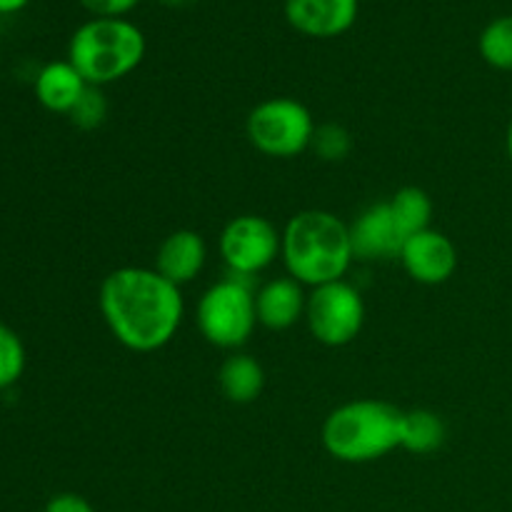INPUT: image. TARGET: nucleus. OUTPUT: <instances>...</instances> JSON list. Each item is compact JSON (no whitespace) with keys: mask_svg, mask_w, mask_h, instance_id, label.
<instances>
[{"mask_svg":"<svg viewBox=\"0 0 512 512\" xmlns=\"http://www.w3.org/2000/svg\"><path fill=\"white\" fill-rule=\"evenodd\" d=\"M105 325L123 348L155 353L170 345L185 318L183 290L155 268L125 265L103 278L98 293Z\"/></svg>","mask_w":512,"mask_h":512,"instance_id":"1","label":"nucleus"},{"mask_svg":"<svg viewBox=\"0 0 512 512\" xmlns=\"http://www.w3.org/2000/svg\"><path fill=\"white\" fill-rule=\"evenodd\" d=\"M280 258L290 278L308 288L345 280L355 260L350 225L330 210H303L283 228Z\"/></svg>","mask_w":512,"mask_h":512,"instance_id":"2","label":"nucleus"},{"mask_svg":"<svg viewBox=\"0 0 512 512\" xmlns=\"http://www.w3.org/2000/svg\"><path fill=\"white\" fill-rule=\"evenodd\" d=\"M403 413L385 400H350L330 410L320 428V443L340 463H373L400 448Z\"/></svg>","mask_w":512,"mask_h":512,"instance_id":"3","label":"nucleus"},{"mask_svg":"<svg viewBox=\"0 0 512 512\" xmlns=\"http://www.w3.org/2000/svg\"><path fill=\"white\" fill-rule=\"evenodd\" d=\"M145 50L143 30L128 18H90L70 38L68 60L88 85L103 88L138 70Z\"/></svg>","mask_w":512,"mask_h":512,"instance_id":"4","label":"nucleus"},{"mask_svg":"<svg viewBox=\"0 0 512 512\" xmlns=\"http://www.w3.org/2000/svg\"><path fill=\"white\" fill-rule=\"evenodd\" d=\"M195 323L200 335L220 350H240L255 333V288L250 278L228 273L198 300Z\"/></svg>","mask_w":512,"mask_h":512,"instance_id":"5","label":"nucleus"},{"mask_svg":"<svg viewBox=\"0 0 512 512\" xmlns=\"http://www.w3.org/2000/svg\"><path fill=\"white\" fill-rule=\"evenodd\" d=\"M315 118L300 100L268 98L255 105L245 123L250 145L268 158H295L310 150Z\"/></svg>","mask_w":512,"mask_h":512,"instance_id":"6","label":"nucleus"},{"mask_svg":"<svg viewBox=\"0 0 512 512\" xmlns=\"http://www.w3.org/2000/svg\"><path fill=\"white\" fill-rule=\"evenodd\" d=\"M305 323L310 335L325 348L350 345L365 325V300L348 280L310 288L305 305Z\"/></svg>","mask_w":512,"mask_h":512,"instance_id":"7","label":"nucleus"},{"mask_svg":"<svg viewBox=\"0 0 512 512\" xmlns=\"http://www.w3.org/2000/svg\"><path fill=\"white\" fill-rule=\"evenodd\" d=\"M218 245L228 273L253 280L280 258L283 233L263 215H238L225 225Z\"/></svg>","mask_w":512,"mask_h":512,"instance_id":"8","label":"nucleus"},{"mask_svg":"<svg viewBox=\"0 0 512 512\" xmlns=\"http://www.w3.org/2000/svg\"><path fill=\"white\" fill-rule=\"evenodd\" d=\"M398 260L415 283L443 285L458 270V248L448 235L428 228L405 240Z\"/></svg>","mask_w":512,"mask_h":512,"instance_id":"9","label":"nucleus"},{"mask_svg":"<svg viewBox=\"0 0 512 512\" xmlns=\"http://www.w3.org/2000/svg\"><path fill=\"white\" fill-rule=\"evenodd\" d=\"M360 13V0H285L290 28L308 38L328 40L348 33Z\"/></svg>","mask_w":512,"mask_h":512,"instance_id":"10","label":"nucleus"},{"mask_svg":"<svg viewBox=\"0 0 512 512\" xmlns=\"http://www.w3.org/2000/svg\"><path fill=\"white\" fill-rule=\"evenodd\" d=\"M350 225V243L355 260H393L400 255L405 238L395 225L388 203H373Z\"/></svg>","mask_w":512,"mask_h":512,"instance_id":"11","label":"nucleus"},{"mask_svg":"<svg viewBox=\"0 0 512 512\" xmlns=\"http://www.w3.org/2000/svg\"><path fill=\"white\" fill-rule=\"evenodd\" d=\"M205 263H208V245H205V238L188 228L173 230L158 245V253H155V270L165 280L178 285V288L193 283L203 273Z\"/></svg>","mask_w":512,"mask_h":512,"instance_id":"12","label":"nucleus"},{"mask_svg":"<svg viewBox=\"0 0 512 512\" xmlns=\"http://www.w3.org/2000/svg\"><path fill=\"white\" fill-rule=\"evenodd\" d=\"M305 305H308V293L305 285L285 275V278H273L255 290V315L258 325L268 330H288L298 320L305 318Z\"/></svg>","mask_w":512,"mask_h":512,"instance_id":"13","label":"nucleus"},{"mask_svg":"<svg viewBox=\"0 0 512 512\" xmlns=\"http://www.w3.org/2000/svg\"><path fill=\"white\" fill-rule=\"evenodd\" d=\"M88 90V80L75 70L70 60H53L35 75V98L50 113L70 115Z\"/></svg>","mask_w":512,"mask_h":512,"instance_id":"14","label":"nucleus"},{"mask_svg":"<svg viewBox=\"0 0 512 512\" xmlns=\"http://www.w3.org/2000/svg\"><path fill=\"white\" fill-rule=\"evenodd\" d=\"M220 393L235 405H248L260 398L265 388V370L253 355L233 353L218 370Z\"/></svg>","mask_w":512,"mask_h":512,"instance_id":"15","label":"nucleus"},{"mask_svg":"<svg viewBox=\"0 0 512 512\" xmlns=\"http://www.w3.org/2000/svg\"><path fill=\"white\" fill-rule=\"evenodd\" d=\"M448 438L445 420L433 410H408L400 425V448L413 455L438 453Z\"/></svg>","mask_w":512,"mask_h":512,"instance_id":"16","label":"nucleus"},{"mask_svg":"<svg viewBox=\"0 0 512 512\" xmlns=\"http://www.w3.org/2000/svg\"><path fill=\"white\" fill-rule=\"evenodd\" d=\"M390 213H393L395 225H398L400 235L405 240L415 233H423L430 228V220H433V200L425 193L423 188H400L393 198L388 200Z\"/></svg>","mask_w":512,"mask_h":512,"instance_id":"17","label":"nucleus"},{"mask_svg":"<svg viewBox=\"0 0 512 512\" xmlns=\"http://www.w3.org/2000/svg\"><path fill=\"white\" fill-rule=\"evenodd\" d=\"M478 50L490 68L512 73V15H500L485 25Z\"/></svg>","mask_w":512,"mask_h":512,"instance_id":"18","label":"nucleus"},{"mask_svg":"<svg viewBox=\"0 0 512 512\" xmlns=\"http://www.w3.org/2000/svg\"><path fill=\"white\" fill-rule=\"evenodd\" d=\"M25 363H28V355H25V345L20 335L13 328L0 323V390L13 388L23 378Z\"/></svg>","mask_w":512,"mask_h":512,"instance_id":"19","label":"nucleus"},{"mask_svg":"<svg viewBox=\"0 0 512 512\" xmlns=\"http://www.w3.org/2000/svg\"><path fill=\"white\" fill-rule=\"evenodd\" d=\"M310 150L325 163H340L353 153V135L338 123H323L315 128Z\"/></svg>","mask_w":512,"mask_h":512,"instance_id":"20","label":"nucleus"},{"mask_svg":"<svg viewBox=\"0 0 512 512\" xmlns=\"http://www.w3.org/2000/svg\"><path fill=\"white\" fill-rule=\"evenodd\" d=\"M70 123L80 130H95L105 123L108 118V100H105L103 88H95L88 85V90L83 93V98L78 100L73 110H70Z\"/></svg>","mask_w":512,"mask_h":512,"instance_id":"21","label":"nucleus"},{"mask_svg":"<svg viewBox=\"0 0 512 512\" xmlns=\"http://www.w3.org/2000/svg\"><path fill=\"white\" fill-rule=\"evenodd\" d=\"M93 18H125L140 5V0H78Z\"/></svg>","mask_w":512,"mask_h":512,"instance_id":"22","label":"nucleus"},{"mask_svg":"<svg viewBox=\"0 0 512 512\" xmlns=\"http://www.w3.org/2000/svg\"><path fill=\"white\" fill-rule=\"evenodd\" d=\"M43 512H95V508L83 498V495L60 493L48 500V505H45Z\"/></svg>","mask_w":512,"mask_h":512,"instance_id":"23","label":"nucleus"},{"mask_svg":"<svg viewBox=\"0 0 512 512\" xmlns=\"http://www.w3.org/2000/svg\"><path fill=\"white\" fill-rule=\"evenodd\" d=\"M30 0H0V15H13L28 5Z\"/></svg>","mask_w":512,"mask_h":512,"instance_id":"24","label":"nucleus"},{"mask_svg":"<svg viewBox=\"0 0 512 512\" xmlns=\"http://www.w3.org/2000/svg\"><path fill=\"white\" fill-rule=\"evenodd\" d=\"M160 5H168V8H185V5L195 3V0H158Z\"/></svg>","mask_w":512,"mask_h":512,"instance_id":"25","label":"nucleus"},{"mask_svg":"<svg viewBox=\"0 0 512 512\" xmlns=\"http://www.w3.org/2000/svg\"><path fill=\"white\" fill-rule=\"evenodd\" d=\"M505 150H508V158H510V163H512V120H510V125H508V133H505Z\"/></svg>","mask_w":512,"mask_h":512,"instance_id":"26","label":"nucleus"}]
</instances>
